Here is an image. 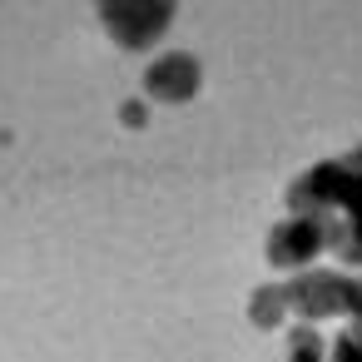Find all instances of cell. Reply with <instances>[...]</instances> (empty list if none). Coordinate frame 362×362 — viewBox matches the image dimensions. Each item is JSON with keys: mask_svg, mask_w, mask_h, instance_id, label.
Masks as SVG:
<instances>
[{"mask_svg": "<svg viewBox=\"0 0 362 362\" xmlns=\"http://www.w3.org/2000/svg\"><path fill=\"white\" fill-rule=\"evenodd\" d=\"M327 233H332V214H288L268 233L263 253L273 268H313V258L327 253Z\"/></svg>", "mask_w": 362, "mask_h": 362, "instance_id": "cell-2", "label": "cell"}, {"mask_svg": "<svg viewBox=\"0 0 362 362\" xmlns=\"http://www.w3.org/2000/svg\"><path fill=\"white\" fill-rule=\"evenodd\" d=\"M288 313H293V308H288V283H263V288L248 298V317H253L258 327H278Z\"/></svg>", "mask_w": 362, "mask_h": 362, "instance_id": "cell-6", "label": "cell"}, {"mask_svg": "<svg viewBox=\"0 0 362 362\" xmlns=\"http://www.w3.org/2000/svg\"><path fill=\"white\" fill-rule=\"evenodd\" d=\"M352 322L362 327V278H357V303H352Z\"/></svg>", "mask_w": 362, "mask_h": 362, "instance_id": "cell-13", "label": "cell"}, {"mask_svg": "<svg viewBox=\"0 0 362 362\" xmlns=\"http://www.w3.org/2000/svg\"><path fill=\"white\" fill-rule=\"evenodd\" d=\"M342 164H347V169H352V179H362V144H357V149H352V154H347V159H342Z\"/></svg>", "mask_w": 362, "mask_h": 362, "instance_id": "cell-11", "label": "cell"}, {"mask_svg": "<svg viewBox=\"0 0 362 362\" xmlns=\"http://www.w3.org/2000/svg\"><path fill=\"white\" fill-rule=\"evenodd\" d=\"M342 214H347V218H362V179H352V189H347V199H342Z\"/></svg>", "mask_w": 362, "mask_h": 362, "instance_id": "cell-10", "label": "cell"}, {"mask_svg": "<svg viewBox=\"0 0 362 362\" xmlns=\"http://www.w3.org/2000/svg\"><path fill=\"white\" fill-rule=\"evenodd\" d=\"M327 362H362V327L352 322L337 342H332V352H327Z\"/></svg>", "mask_w": 362, "mask_h": 362, "instance_id": "cell-9", "label": "cell"}, {"mask_svg": "<svg viewBox=\"0 0 362 362\" xmlns=\"http://www.w3.org/2000/svg\"><path fill=\"white\" fill-rule=\"evenodd\" d=\"M124 124H144V110L139 105H124Z\"/></svg>", "mask_w": 362, "mask_h": 362, "instance_id": "cell-12", "label": "cell"}, {"mask_svg": "<svg viewBox=\"0 0 362 362\" xmlns=\"http://www.w3.org/2000/svg\"><path fill=\"white\" fill-rule=\"evenodd\" d=\"M347 189H352V169H347L342 159H327V164L308 169L303 179H293L288 209H293V214H332V209H342Z\"/></svg>", "mask_w": 362, "mask_h": 362, "instance_id": "cell-4", "label": "cell"}, {"mask_svg": "<svg viewBox=\"0 0 362 362\" xmlns=\"http://www.w3.org/2000/svg\"><path fill=\"white\" fill-rule=\"evenodd\" d=\"M199 85H204V65H199L194 55H184V50H169V55H159V60L144 70V95H149V100H164V105L194 100Z\"/></svg>", "mask_w": 362, "mask_h": 362, "instance_id": "cell-5", "label": "cell"}, {"mask_svg": "<svg viewBox=\"0 0 362 362\" xmlns=\"http://www.w3.org/2000/svg\"><path fill=\"white\" fill-rule=\"evenodd\" d=\"M105 30L115 35V45L124 50H149L169 25H174V6L169 0H119V6L100 11Z\"/></svg>", "mask_w": 362, "mask_h": 362, "instance_id": "cell-3", "label": "cell"}, {"mask_svg": "<svg viewBox=\"0 0 362 362\" xmlns=\"http://www.w3.org/2000/svg\"><path fill=\"white\" fill-rule=\"evenodd\" d=\"M288 362H327V342L313 322H298L288 337Z\"/></svg>", "mask_w": 362, "mask_h": 362, "instance_id": "cell-8", "label": "cell"}, {"mask_svg": "<svg viewBox=\"0 0 362 362\" xmlns=\"http://www.w3.org/2000/svg\"><path fill=\"white\" fill-rule=\"evenodd\" d=\"M357 303V278L337 273V268H303L288 278V308L303 322H322V317H342Z\"/></svg>", "mask_w": 362, "mask_h": 362, "instance_id": "cell-1", "label": "cell"}, {"mask_svg": "<svg viewBox=\"0 0 362 362\" xmlns=\"http://www.w3.org/2000/svg\"><path fill=\"white\" fill-rule=\"evenodd\" d=\"M327 248L342 258V263H352V268H362V218H332V233H327Z\"/></svg>", "mask_w": 362, "mask_h": 362, "instance_id": "cell-7", "label": "cell"}]
</instances>
